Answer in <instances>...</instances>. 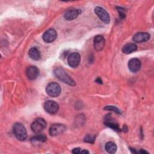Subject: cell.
<instances>
[{"label":"cell","instance_id":"cell-1","mask_svg":"<svg viewBox=\"0 0 154 154\" xmlns=\"http://www.w3.org/2000/svg\"><path fill=\"white\" fill-rule=\"evenodd\" d=\"M54 73L56 77L62 82L72 86L76 85L75 81L63 69L57 67L54 70Z\"/></svg>","mask_w":154,"mask_h":154},{"label":"cell","instance_id":"cell-2","mask_svg":"<svg viewBox=\"0 0 154 154\" xmlns=\"http://www.w3.org/2000/svg\"><path fill=\"white\" fill-rule=\"evenodd\" d=\"M13 132L16 137L20 141H23L27 137L26 130L22 123H16L14 125Z\"/></svg>","mask_w":154,"mask_h":154},{"label":"cell","instance_id":"cell-3","mask_svg":"<svg viewBox=\"0 0 154 154\" xmlns=\"http://www.w3.org/2000/svg\"><path fill=\"white\" fill-rule=\"evenodd\" d=\"M61 88L59 84L57 82H51L49 83L46 88V93L51 97H55L60 95L61 93Z\"/></svg>","mask_w":154,"mask_h":154},{"label":"cell","instance_id":"cell-4","mask_svg":"<svg viewBox=\"0 0 154 154\" xmlns=\"http://www.w3.org/2000/svg\"><path fill=\"white\" fill-rule=\"evenodd\" d=\"M46 127V123L43 119H35L31 125V130L35 133H40Z\"/></svg>","mask_w":154,"mask_h":154},{"label":"cell","instance_id":"cell-5","mask_svg":"<svg viewBox=\"0 0 154 154\" xmlns=\"http://www.w3.org/2000/svg\"><path fill=\"white\" fill-rule=\"evenodd\" d=\"M66 130V127L64 125L55 123L51 126L49 128V134L51 136H56L63 133Z\"/></svg>","mask_w":154,"mask_h":154},{"label":"cell","instance_id":"cell-6","mask_svg":"<svg viewBox=\"0 0 154 154\" xmlns=\"http://www.w3.org/2000/svg\"><path fill=\"white\" fill-rule=\"evenodd\" d=\"M94 12L97 14V16L100 18V19L104 23H108L109 22V16L104 8L100 7H96L94 8Z\"/></svg>","mask_w":154,"mask_h":154},{"label":"cell","instance_id":"cell-7","mask_svg":"<svg viewBox=\"0 0 154 154\" xmlns=\"http://www.w3.org/2000/svg\"><path fill=\"white\" fill-rule=\"evenodd\" d=\"M44 108L45 111L51 114H55L59 109L58 104L53 100H48L45 103Z\"/></svg>","mask_w":154,"mask_h":154},{"label":"cell","instance_id":"cell-8","mask_svg":"<svg viewBox=\"0 0 154 154\" xmlns=\"http://www.w3.org/2000/svg\"><path fill=\"white\" fill-rule=\"evenodd\" d=\"M68 64L71 67H77L81 61V55L79 53L73 52L68 57Z\"/></svg>","mask_w":154,"mask_h":154},{"label":"cell","instance_id":"cell-9","mask_svg":"<svg viewBox=\"0 0 154 154\" xmlns=\"http://www.w3.org/2000/svg\"><path fill=\"white\" fill-rule=\"evenodd\" d=\"M57 37V32L55 29L50 28L46 31L42 36L43 40L46 43H51L55 40Z\"/></svg>","mask_w":154,"mask_h":154},{"label":"cell","instance_id":"cell-10","mask_svg":"<svg viewBox=\"0 0 154 154\" xmlns=\"http://www.w3.org/2000/svg\"><path fill=\"white\" fill-rule=\"evenodd\" d=\"M93 45L96 51H102L105 45V40L104 37L101 35H96L93 40Z\"/></svg>","mask_w":154,"mask_h":154},{"label":"cell","instance_id":"cell-11","mask_svg":"<svg viewBox=\"0 0 154 154\" xmlns=\"http://www.w3.org/2000/svg\"><path fill=\"white\" fill-rule=\"evenodd\" d=\"M128 67L131 72L135 73L141 68V61L138 58H132L128 62Z\"/></svg>","mask_w":154,"mask_h":154},{"label":"cell","instance_id":"cell-12","mask_svg":"<svg viewBox=\"0 0 154 154\" xmlns=\"http://www.w3.org/2000/svg\"><path fill=\"white\" fill-rule=\"evenodd\" d=\"M150 37V35L148 32H140L136 33L133 36L132 39L135 42L141 43V42H144L149 40Z\"/></svg>","mask_w":154,"mask_h":154},{"label":"cell","instance_id":"cell-13","mask_svg":"<svg viewBox=\"0 0 154 154\" xmlns=\"http://www.w3.org/2000/svg\"><path fill=\"white\" fill-rule=\"evenodd\" d=\"M81 12L82 11L80 9H70L64 13V17L67 20H72L76 18Z\"/></svg>","mask_w":154,"mask_h":154},{"label":"cell","instance_id":"cell-14","mask_svg":"<svg viewBox=\"0 0 154 154\" xmlns=\"http://www.w3.org/2000/svg\"><path fill=\"white\" fill-rule=\"evenodd\" d=\"M26 74L30 80L35 79L39 75V70L35 66H29L26 69Z\"/></svg>","mask_w":154,"mask_h":154},{"label":"cell","instance_id":"cell-15","mask_svg":"<svg viewBox=\"0 0 154 154\" xmlns=\"http://www.w3.org/2000/svg\"><path fill=\"white\" fill-rule=\"evenodd\" d=\"M137 49V46L135 43H129L123 46L122 48V52L126 54H129Z\"/></svg>","mask_w":154,"mask_h":154},{"label":"cell","instance_id":"cell-16","mask_svg":"<svg viewBox=\"0 0 154 154\" xmlns=\"http://www.w3.org/2000/svg\"><path fill=\"white\" fill-rule=\"evenodd\" d=\"M29 57L34 60H38L40 58V52L37 48H31L28 52Z\"/></svg>","mask_w":154,"mask_h":154},{"label":"cell","instance_id":"cell-17","mask_svg":"<svg viewBox=\"0 0 154 154\" xmlns=\"http://www.w3.org/2000/svg\"><path fill=\"white\" fill-rule=\"evenodd\" d=\"M105 124L107 126L112 128V129H114L116 131H117V132L121 131V129H120L119 125L116 122L112 120L111 119L110 117H108L106 119V120H105Z\"/></svg>","mask_w":154,"mask_h":154},{"label":"cell","instance_id":"cell-18","mask_svg":"<svg viewBox=\"0 0 154 154\" xmlns=\"http://www.w3.org/2000/svg\"><path fill=\"white\" fill-rule=\"evenodd\" d=\"M105 148L106 151L109 153H114L117 150L116 144L112 141H109L106 143L105 144Z\"/></svg>","mask_w":154,"mask_h":154},{"label":"cell","instance_id":"cell-19","mask_svg":"<svg viewBox=\"0 0 154 154\" xmlns=\"http://www.w3.org/2000/svg\"><path fill=\"white\" fill-rule=\"evenodd\" d=\"M32 142H45L47 140V137L44 134H38L33 137L31 139Z\"/></svg>","mask_w":154,"mask_h":154},{"label":"cell","instance_id":"cell-20","mask_svg":"<svg viewBox=\"0 0 154 154\" xmlns=\"http://www.w3.org/2000/svg\"><path fill=\"white\" fill-rule=\"evenodd\" d=\"M95 138H96V135H94V134H88L84 137V141L85 143H88L93 144L94 142Z\"/></svg>","mask_w":154,"mask_h":154},{"label":"cell","instance_id":"cell-21","mask_svg":"<svg viewBox=\"0 0 154 154\" xmlns=\"http://www.w3.org/2000/svg\"><path fill=\"white\" fill-rule=\"evenodd\" d=\"M105 110H108V111H113L117 114H121V111L120 110L117 108L116 106H113V105H108V106H106L104 107L103 108Z\"/></svg>","mask_w":154,"mask_h":154},{"label":"cell","instance_id":"cell-22","mask_svg":"<svg viewBox=\"0 0 154 154\" xmlns=\"http://www.w3.org/2000/svg\"><path fill=\"white\" fill-rule=\"evenodd\" d=\"M117 10L119 11V16L121 18L123 19L126 17V14H125V10L123 8H122V7H117Z\"/></svg>","mask_w":154,"mask_h":154},{"label":"cell","instance_id":"cell-23","mask_svg":"<svg viewBox=\"0 0 154 154\" xmlns=\"http://www.w3.org/2000/svg\"><path fill=\"white\" fill-rule=\"evenodd\" d=\"M81 150H80V148H75L73 149L72 150V153L77 154V153H80Z\"/></svg>","mask_w":154,"mask_h":154},{"label":"cell","instance_id":"cell-24","mask_svg":"<svg viewBox=\"0 0 154 154\" xmlns=\"http://www.w3.org/2000/svg\"><path fill=\"white\" fill-rule=\"evenodd\" d=\"M96 82H98V83H99V84H102V80L100 79V78H98L96 79Z\"/></svg>","mask_w":154,"mask_h":154},{"label":"cell","instance_id":"cell-25","mask_svg":"<svg viewBox=\"0 0 154 154\" xmlns=\"http://www.w3.org/2000/svg\"><path fill=\"white\" fill-rule=\"evenodd\" d=\"M89 153V152L86 150H83L81 151V152H80V153Z\"/></svg>","mask_w":154,"mask_h":154}]
</instances>
